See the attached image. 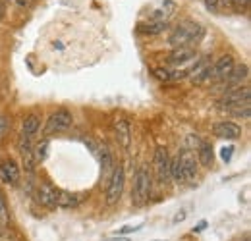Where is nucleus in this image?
Returning <instances> with one entry per match:
<instances>
[{
	"label": "nucleus",
	"mask_w": 251,
	"mask_h": 241,
	"mask_svg": "<svg viewBox=\"0 0 251 241\" xmlns=\"http://www.w3.org/2000/svg\"><path fill=\"white\" fill-rule=\"evenodd\" d=\"M85 201V195L83 193H70V191H60L58 193V203H56V209H77L81 207V203Z\"/></svg>",
	"instance_id": "2eb2a0df"
},
{
	"label": "nucleus",
	"mask_w": 251,
	"mask_h": 241,
	"mask_svg": "<svg viewBox=\"0 0 251 241\" xmlns=\"http://www.w3.org/2000/svg\"><path fill=\"white\" fill-rule=\"evenodd\" d=\"M0 162H2V158H0Z\"/></svg>",
	"instance_id": "c9c22d12"
},
{
	"label": "nucleus",
	"mask_w": 251,
	"mask_h": 241,
	"mask_svg": "<svg viewBox=\"0 0 251 241\" xmlns=\"http://www.w3.org/2000/svg\"><path fill=\"white\" fill-rule=\"evenodd\" d=\"M205 228H207V220H201V222H199V226H197V228H193V232H203Z\"/></svg>",
	"instance_id": "c756f323"
},
{
	"label": "nucleus",
	"mask_w": 251,
	"mask_h": 241,
	"mask_svg": "<svg viewBox=\"0 0 251 241\" xmlns=\"http://www.w3.org/2000/svg\"><path fill=\"white\" fill-rule=\"evenodd\" d=\"M39 129H41V118H39V114H35V112L27 114L24 118V121H22V135L33 139L39 133Z\"/></svg>",
	"instance_id": "f3484780"
},
{
	"label": "nucleus",
	"mask_w": 251,
	"mask_h": 241,
	"mask_svg": "<svg viewBox=\"0 0 251 241\" xmlns=\"http://www.w3.org/2000/svg\"><path fill=\"white\" fill-rule=\"evenodd\" d=\"M16 2H18L22 8H29V6H31V0H16Z\"/></svg>",
	"instance_id": "2f4dec72"
},
{
	"label": "nucleus",
	"mask_w": 251,
	"mask_h": 241,
	"mask_svg": "<svg viewBox=\"0 0 251 241\" xmlns=\"http://www.w3.org/2000/svg\"><path fill=\"white\" fill-rule=\"evenodd\" d=\"M170 181H174L176 185H184L186 183V176H184V170L180 166L178 156L170 158Z\"/></svg>",
	"instance_id": "aec40b11"
},
{
	"label": "nucleus",
	"mask_w": 251,
	"mask_h": 241,
	"mask_svg": "<svg viewBox=\"0 0 251 241\" xmlns=\"http://www.w3.org/2000/svg\"><path fill=\"white\" fill-rule=\"evenodd\" d=\"M155 241H162V240H155ZM164 241H166V240H164Z\"/></svg>",
	"instance_id": "f704fd0d"
},
{
	"label": "nucleus",
	"mask_w": 251,
	"mask_h": 241,
	"mask_svg": "<svg viewBox=\"0 0 251 241\" xmlns=\"http://www.w3.org/2000/svg\"><path fill=\"white\" fill-rule=\"evenodd\" d=\"M74 123V114L68 108H58L54 110L49 118H47V125H45V137L58 133V131H66L70 129Z\"/></svg>",
	"instance_id": "39448f33"
},
{
	"label": "nucleus",
	"mask_w": 251,
	"mask_h": 241,
	"mask_svg": "<svg viewBox=\"0 0 251 241\" xmlns=\"http://www.w3.org/2000/svg\"><path fill=\"white\" fill-rule=\"evenodd\" d=\"M184 218H186V212H184V211H182V212H178V214L174 216V224H178V222H182Z\"/></svg>",
	"instance_id": "7c9ffc66"
},
{
	"label": "nucleus",
	"mask_w": 251,
	"mask_h": 241,
	"mask_svg": "<svg viewBox=\"0 0 251 241\" xmlns=\"http://www.w3.org/2000/svg\"><path fill=\"white\" fill-rule=\"evenodd\" d=\"M193 58H197V52H195L193 47H176L166 56V62L168 64H174V66H184V64L191 62Z\"/></svg>",
	"instance_id": "4468645a"
},
{
	"label": "nucleus",
	"mask_w": 251,
	"mask_h": 241,
	"mask_svg": "<svg viewBox=\"0 0 251 241\" xmlns=\"http://www.w3.org/2000/svg\"><path fill=\"white\" fill-rule=\"evenodd\" d=\"M6 129H8V120H6V116H2V114H0V139L4 137Z\"/></svg>",
	"instance_id": "cd10ccee"
},
{
	"label": "nucleus",
	"mask_w": 251,
	"mask_h": 241,
	"mask_svg": "<svg viewBox=\"0 0 251 241\" xmlns=\"http://www.w3.org/2000/svg\"><path fill=\"white\" fill-rule=\"evenodd\" d=\"M203 37H205V27L201 24H197L193 20H184L168 35V45L172 48H176V47H193L195 48V45L201 43Z\"/></svg>",
	"instance_id": "f257e3e1"
},
{
	"label": "nucleus",
	"mask_w": 251,
	"mask_h": 241,
	"mask_svg": "<svg viewBox=\"0 0 251 241\" xmlns=\"http://www.w3.org/2000/svg\"><path fill=\"white\" fill-rule=\"evenodd\" d=\"M22 178V172H20V166L14 158H6L0 162V181L10 185V187H16L20 183Z\"/></svg>",
	"instance_id": "9d476101"
},
{
	"label": "nucleus",
	"mask_w": 251,
	"mask_h": 241,
	"mask_svg": "<svg viewBox=\"0 0 251 241\" xmlns=\"http://www.w3.org/2000/svg\"><path fill=\"white\" fill-rule=\"evenodd\" d=\"M153 75L157 77L158 81H162V83H164V81H166V83L172 81V70H168V68H155V70H153Z\"/></svg>",
	"instance_id": "b1692460"
},
{
	"label": "nucleus",
	"mask_w": 251,
	"mask_h": 241,
	"mask_svg": "<svg viewBox=\"0 0 251 241\" xmlns=\"http://www.w3.org/2000/svg\"><path fill=\"white\" fill-rule=\"evenodd\" d=\"M0 20H4V8H2V4H0Z\"/></svg>",
	"instance_id": "72a5a7b5"
},
{
	"label": "nucleus",
	"mask_w": 251,
	"mask_h": 241,
	"mask_svg": "<svg viewBox=\"0 0 251 241\" xmlns=\"http://www.w3.org/2000/svg\"><path fill=\"white\" fill-rule=\"evenodd\" d=\"M234 66H236L234 56H230V54L220 56L219 60L211 66V70H213V83H222L230 75V72L234 70Z\"/></svg>",
	"instance_id": "f8f14e48"
},
{
	"label": "nucleus",
	"mask_w": 251,
	"mask_h": 241,
	"mask_svg": "<svg viewBox=\"0 0 251 241\" xmlns=\"http://www.w3.org/2000/svg\"><path fill=\"white\" fill-rule=\"evenodd\" d=\"M168 27L170 25H168L166 20H151L147 24H139L137 31L139 33H145V35H160V33H164Z\"/></svg>",
	"instance_id": "a211bd4d"
},
{
	"label": "nucleus",
	"mask_w": 251,
	"mask_h": 241,
	"mask_svg": "<svg viewBox=\"0 0 251 241\" xmlns=\"http://www.w3.org/2000/svg\"><path fill=\"white\" fill-rule=\"evenodd\" d=\"M203 4H205V8H207L209 12H219V8H220L219 0H203Z\"/></svg>",
	"instance_id": "393cba45"
},
{
	"label": "nucleus",
	"mask_w": 251,
	"mask_h": 241,
	"mask_svg": "<svg viewBox=\"0 0 251 241\" xmlns=\"http://www.w3.org/2000/svg\"><path fill=\"white\" fill-rule=\"evenodd\" d=\"M251 89L250 85H244V87H238V89H232L228 93H222L217 100V108L219 110H230L234 106H242L246 102H250Z\"/></svg>",
	"instance_id": "20e7f679"
},
{
	"label": "nucleus",
	"mask_w": 251,
	"mask_h": 241,
	"mask_svg": "<svg viewBox=\"0 0 251 241\" xmlns=\"http://www.w3.org/2000/svg\"><path fill=\"white\" fill-rule=\"evenodd\" d=\"M58 193L60 189H56L50 181H41L35 189V197L39 201L41 207L49 209V211H54L56 209V203H58Z\"/></svg>",
	"instance_id": "0eeeda50"
},
{
	"label": "nucleus",
	"mask_w": 251,
	"mask_h": 241,
	"mask_svg": "<svg viewBox=\"0 0 251 241\" xmlns=\"http://www.w3.org/2000/svg\"><path fill=\"white\" fill-rule=\"evenodd\" d=\"M124 183H126V170L122 164L114 166L108 183H106V191H104V201L108 207H114L118 205V201L122 199V193H124Z\"/></svg>",
	"instance_id": "7ed1b4c3"
},
{
	"label": "nucleus",
	"mask_w": 251,
	"mask_h": 241,
	"mask_svg": "<svg viewBox=\"0 0 251 241\" xmlns=\"http://www.w3.org/2000/svg\"><path fill=\"white\" fill-rule=\"evenodd\" d=\"M153 189V174L147 164H139L133 174V187H131V205L141 209L149 203Z\"/></svg>",
	"instance_id": "f03ea898"
},
{
	"label": "nucleus",
	"mask_w": 251,
	"mask_h": 241,
	"mask_svg": "<svg viewBox=\"0 0 251 241\" xmlns=\"http://www.w3.org/2000/svg\"><path fill=\"white\" fill-rule=\"evenodd\" d=\"M47 149H49V139H47V137L33 145V156H35V162H37V164L47 158Z\"/></svg>",
	"instance_id": "4be33fe9"
},
{
	"label": "nucleus",
	"mask_w": 251,
	"mask_h": 241,
	"mask_svg": "<svg viewBox=\"0 0 251 241\" xmlns=\"http://www.w3.org/2000/svg\"><path fill=\"white\" fill-rule=\"evenodd\" d=\"M176 156H178L180 166H182V170H184L186 181L197 180V176H199V162H197V158H195L193 151H191V149H182Z\"/></svg>",
	"instance_id": "1a4fd4ad"
},
{
	"label": "nucleus",
	"mask_w": 251,
	"mask_h": 241,
	"mask_svg": "<svg viewBox=\"0 0 251 241\" xmlns=\"http://www.w3.org/2000/svg\"><path fill=\"white\" fill-rule=\"evenodd\" d=\"M153 168H155V178L160 185L170 183V156L164 147H157L153 154Z\"/></svg>",
	"instance_id": "423d86ee"
},
{
	"label": "nucleus",
	"mask_w": 251,
	"mask_h": 241,
	"mask_svg": "<svg viewBox=\"0 0 251 241\" xmlns=\"http://www.w3.org/2000/svg\"><path fill=\"white\" fill-rule=\"evenodd\" d=\"M112 129H114V135H116L118 143L124 149H129V145H131V125H129L127 118L122 114H116L112 118Z\"/></svg>",
	"instance_id": "9b49d317"
},
{
	"label": "nucleus",
	"mask_w": 251,
	"mask_h": 241,
	"mask_svg": "<svg viewBox=\"0 0 251 241\" xmlns=\"http://www.w3.org/2000/svg\"><path fill=\"white\" fill-rule=\"evenodd\" d=\"M99 149H100V162H102V176H104V180H108L114 170V158L106 145H100Z\"/></svg>",
	"instance_id": "6ab92c4d"
},
{
	"label": "nucleus",
	"mask_w": 251,
	"mask_h": 241,
	"mask_svg": "<svg viewBox=\"0 0 251 241\" xmlns=\"http://www.w3.org/2000/svg\"><path fill=\"white\" fill-rule=\"evenodd\" d=\"M10 222H12V216H10V207H8V203H6L4 193L0 191V226L10 228Z\"/></svg>",
	"instance_id": "412c9836"
},
{
	"label": "nucleus",
	"mask_w": 251,
	"mask_h": 241,
	"mask_svg": "<svg viewBox=\"0 0 251 241\" xmlns=\"http://www.w3.org/2000/svg\"><path fill=\"white\" fill-rule=\"evenodd\" d=\"M232 152H234V147H224V149L220 151V156H222V160H224V162H230V158H232Z\"/></svg>",
	"instance_id": "a878e982"
},
{
	"label": "nucleus",
	"mask_w": 251,
	"mask_h": 241,
	"mask_svg": "<svg viewBox=\"0 0 251 241\" xmlns=\"http://www.w3.org/2000/svg\"><path fill=\"white\" fill-rule=\"evenodd\" d=\"M228 112H230L232 116H236V118H244V120H250V116H251L250 102H246V104H242V106H234V108H230Z\"/></svg>",
	"instance_id": "5701e85b"
},
{
	"label": "nucleus",
	"mask_w": 251,
	"mask_h": 241,
	"mask_svg": "<svg viewBox=\"0 0 251 241\" xmlns=\"http://www.w3.org/2000/svg\"><path fill=\"white\" fill-rule=\"evenodd\" d=\"M137 230H141V226H126L122 230H118V234L122 236V234H131V232H137Z\"/></svg>",
	"instance_id": "c85d7f7f"
},
{
	"label": "nucleus",
	"mask_w": 251,
	"mask_h": 241,
	"mask_svg": "<svg viewBox=\"0 0 251 241\" xmlns=\"http://www.w3.org/2000/svg\"><path fill=\"white\" fill-rule=\"evenodd\" d=\"M248 77H250V68H248V64L234 66V70L230 72V75H228V77H226L222 83H219L220 93H228V91L242 87V83H244Z\"/></svg>",
	"instance_id": "6e6552de"
},
{
	"label": "nucleus",
	"mask_w": 251,
	"mask_h": 241,
	"mask_svg": "<svg viewBox=\"0 0 251 241\" xmlns=\"http://www.w3.org/2000/svg\"><path fill=\"white\" fill-rule=\"evenodd\" d=\"M197 162L203 168H211L215 162V152H213V145L209 141H199L197 145Z\"/></svg>",
	"instance_id": "dca6fc26"
},
{
	"label": "nucleus",
	"mask_w": 251,
	"mask_h": 241,
	"mask_svg": "<svg viewBox=\"0 0 251 241\" xmlns=\"http://www.w3.org/2000/svg\"><path fill=\"white\" fill-rule=\"evenodd\" d=\"M213 133L220 139H238L242 135V125L232 120H222L213 123Z\"/></svg>",
	"instance_id": "ddd939ff"
},
{
	"label": "nucleus",
	"mask_w": 251,
	"mask_h": 241,
	"mask_svg": "<svg viewBox=\"0 0 251 241\" xmlns=\"http://www.w3.org/2000/svg\"><path fill=\"white\" fill-rule=\"evenodd\" d=\"M251 0H232V6H236L238 10H246L250 6Z\"/></svg>",
	"instance_id": "bb28decb"
},
{
	"label": "nucleus",
	"mask_w": 251,
	"mask_h": 241,
	"mask_svg": "<svg viewBox=\"0 0 251 241\" xmlns=\"http://www.w3.org/2000/svg\"><path fill=\"white\" fill-rule=\"evenodd\" d=\"M219 2L222 8H230V6H232V0H219Z\"/></svg>",
	"instance_id": "473e14b6"
}]
</instances>
